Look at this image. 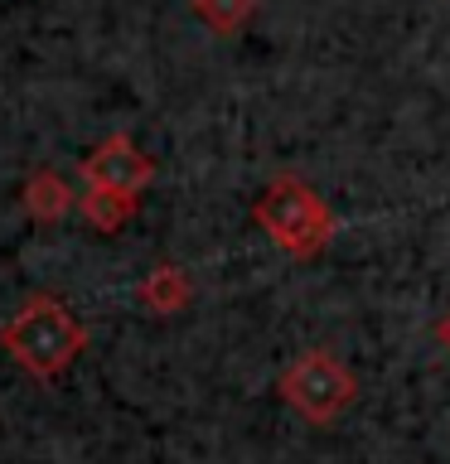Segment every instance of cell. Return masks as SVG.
<instances>
[{"mask_svg": "<svg viewBox=\"0 0 450 464\" xmlns=\"http://www.w3.org/2000/svg\"><path fill=\"white\" fill-rule=\"evenodd\" d=\"M136 300L151 314H180V310H189V300H194V281H189L184 266H170L165 261V266L145 271V281L136 285Z\"/></svg>", "mask_w": 450, "mask_h": 464, "instance_id": "obj_5", "label": "cell"}, {"mask_svg": "<svg viewBox=\"0 0 450 464\" xmlns=\"http://www.w3.org/2000/svg\"><path fill=\"white\" fill-rule=\"evenodd\" d=\"M276 387H281V401L296 416L310 420V426H329V420H339L348 406H354V397H358L354 372H348L329 348H305V353L281 372V382H276Z\"/></svg>", "mask_w": 450, "mask_h": 464, "instance_id": "obj_3", "label": "cell"}, {"mask_svg": "<svg viewBox=\"0 0 450 464\" xmlns=\"http://www.w3.org/2000/svg\"><path fill=\"white\" fill-rule=\"evenodd\" d=\"M83 179H87V188H112V194L136 198L141 188L155 179V160L131 136H107L102 145H93V150L83 155Z\"/></svg>", "mask_w": 450, "mask_h": 464, "instance_id": "obj_4", "label": "cell"}, {"mask_svg": "<svg viewBox=\"0 0 450 464\" xmlns=\"http://www.w3.org/2000/svg\"><path fill=\"white\" fill-rule=\"evenodd\" d=\"M252 218L286 256H300V261L325 252V242L334 237L329 203L305 179H296V174H281V179H271L261 188V198L252 203Z\"/></svg>", "mask_w": 450, "mask_h": 464, "instance_id": "obj_2", "label": "cell"}, {"mask_svg": "<svg viewBox=\"0 0 450 464\" xmlns=\"http://www.w3.org/2000/svg\"><path fill=\"white\" fill-rule=\"evenodd\" d=\"M0 348H5L29 377L54 382V377H64L73 362L83 358L87 329L58 295H29L20 310H15L10 324L0 329Z\"/></svg>", "mask_w": 450, "mask_h": 464, "instance_id": "obj_1", "label": "cell"}, {"mask_svg": "<svg viewBox=\"0 0 450 464\" xmlns=\"http://www.w3.org/2000/svg\"><path fill=\"white\" fill-rule=\"evenodd\" d=\"M435 339H441V348H445V353H450V314L441 319V324H435Z\"/></svg>", "mask_w": 450, "mask_h": 464, "instance_id": "obj_9", "label": "cell"}, {"mask_svg": "<svg viewBox=\"0 0 450 464\" xmlns=\"http://www.w3.org/2000/svg\"><path fill=\"white\" fill-rule=\"evenodd\" d=\"M78 208H83V218L97 232H116L131 213H136V198H131V194H112V188H87V194L78 198Z\"/></svg>", "mask_w": 450, "mask_h": 464, "instance_id": "obj_7", "label": "cell"}, {"mask_svg": "<svg viewBox=\"0 0 450 464\" xmlns=\"http://www.w3.org/2000/svg\"><path fill=\"white\" fill-rule=\"evenodd\" d=\"M194 10L209 29H218V34H238V29L252 20L257 0H194Z\"/></svg>", "mask_w": 450, "mask_h": 464, "instance_id": "obj_8", "label": "cell"}, {"mask_svg": "<svg viewBox=\"0 0 450 464\" xmlns=\"http://www.w3.org/2000/svg\"><path fill=\"white\" fill-rule=\"evenodd\" d=\"M24 208L34 223H58V218H68L73 208H78V194L68 188L64 174H54V169H34L24 179Z\"/></svg>", "mask_w": 450, "mask_h": 464, "instance_id": "obj_6", "label": "cell"}]
</instances>
